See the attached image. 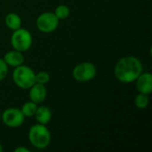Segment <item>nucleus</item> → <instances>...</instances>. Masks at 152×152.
<instances>
[{"label": "nucleus", "instance_id": "nucleus-1", "mask_svg": "<svg viewBox=\"0 0 152 152\" xmlns=\"http://www.w3.org/2000/svg\"><path fill=\"white\" fill-rule=\"evenodd\" d=\"M142 73V64L141 61L134 56L121 58L116 64L114 74L116 78L121 83H132Z\"/></svg>", "mask_w": 152, "mask_h": 152}, {"label": "nucleus", "instance_id": "nucleus-2", "mask_svg": "<svg viewBox=\"0 0 152 152\" xmlns=\"http://www.w3.org/2000/svg\"><path fill=\"white\" fill-rule=\"evenodd\" d=\"M28 141L37 149H45L51 142V134L45 125L37 124L28 131Z\"/></svg>", "mask_w": 152, "mask_h": 152}, {"label": "nucleus", "instance_id": "nucleus-3", "mask_svg": "<svg viewBox=\"0 0 152 152\" xmlns=\"http://www.w3.org/2000/svg\"><path fill=\"white\" fill-rule=\"evenodd\" d=\"M14 84L21 89H29L36 83V73L26 65L15 67L12 72Z\"/></svg>", "mask_w": 152, "mask_h": 152}, {"label": "nucleus", "instance_id": "nucleus-4", "mask_svg": "<svg viewBox=\"0 0 152 152\" xmlns=\"http://www.w3.org/2000/svg\"><path fill=\"white\" fill-rule=\"evenodd\" d=\"M11 44L14 50L24 53L32 45V36L26 28H18L13 30L11 37Z\"/></svg>", "mask_w": 152, "mask_h": 152}, {"label": "nucleus", "instance_id": "nucleus-5", "mask_svg": "<svg viewBox=\"0 0 152 152\" xmlns=\"http://www.w3.org/2000/svg\"><path fill=\"white\" fill-rule=\"evenodd\" d=\"M72 75L77 82H88L94 78L96 68L91 62H82L74 68Z\"/></svg>", "mask_w": 152, "mask_h": 152}, {"label": "nucleus", "instance_id": "nucleus-6", "mask_svg": "<svg viewBox=\"0 0 152 152\" xmlns=\"http://www.w3.org/2000/svg\"><path fill=\"white\" fill-rule=\"evenodd\" d=\"M59 25V19L53 12H44L37 19V27L43 33L54 31Z\"/></svg>", "mask_w": 152, "mask_h": 152}, {"label": "nucleus", "instance_id": "nucleus-7", "mask_svg": "<svg viewBox=\"0 0 152 152\" xmlns=\"http://www.w3.org/2000/svg\"><path fill=\"white\" fill-rule=\"evenodd\" d=\"M2 119L4 124L12 128L20 126L25 119V117L20 110L16 108H10L3 112Z\"/></svg>", "mask_w": 152, "mask_h": 152}, {"label": "nucleus", "instance_id": "nucleus-8", "mask_svg": "<svg viewBox=\"0 0 152 152\" xmlns=\"http://www.w3.org/2000/svg\"><path fill=\"white\" fill-rule=\"evenodd\" d=\"M136 81V87L137 90L141 94H150L152 92V75L150 72L142 73Z\"/></svg>", "mask_w": 152, "mask_h": 152}, {"label": "nucleus", "instance_id": "nucleus-9", "mask_svg": "<svg viewBox=\"0 0 152 152\" xmlns=\"http://www.w3.org/2000/svg\"><path fill=\"white\" fill-rule=\"evenodd\" d=\"M29 89V99L31 102L39 104L45 100L47 92L45 85L35 83Z\"/></svg>", "mask_w": 152, "mask_h": 152}, {"label": "nucleus", "instance_id": "nucleus-10", "mask_svg": "<svg viewBox=\"0 0 152 152\" xmlns=\"http://www.w3.org/2000/svg\"><path fill=\"white\" fill-rule=\"evenodd\" d=\"M4 61L8 66L11 67H18L24 62V55L21 52L17 50H12L7 52L4 56Z\"/></svg>", "mask_w": 152, "mask_h": 152}, {"label": "nucleus", "instance_id": "nucleus-11", "mask_svg": "<svg viewBox=\"0 0 152 152\" xmlns=\"http://www.w3.org/2000/svg\"><path fill=\"white\" fill-rule=\"evenodd\" d=\"M34 117L36 118L37 121L39 124L46 125L50 122L52 118V111L48 107H45V106L37 107Z\"/></svg>", "mask_w": 152, "mask_h": 152}, {"label": "nucleus", "instance_id": "nucleus-12", "mask_svg": "<svg viewBox=\"0 0 152 152\" xmlns=\"http://www.w3.org/2000/svg\"><path fill=\"white\" fill-rule=\"evenodd\" d=\"M4 21H5L7 28L12 29V30H16V29L20 28L21 26L20 17L17 13H14V12L8 13L5 16Z\"/></svg>", "mask_w": 152, "mask_h": 152}, {"label": "nucleus", "instance_id": "nucleus-13", "mask_svg": "<svg viewBox=\"0 0 152 152\" xmlns=\"http://www.w3.org/2000/svg\"><path fill=\"white\" fill-rule=\"evenodd\" d=\"M37 109V103L33 102H28L26 103H24L21 107V112L23 113L24 117H34L36 111Z\"/></svg>", "mask_w": 152, "mask_h": 152}, {"label": "nucleus", "instance_id": "nucleus-14", "mask_svg": "<svg viewBox=\"0 0 152 152\" xmlns=\"http://www.w3.org/2000/svg\"><path fill=\"white\" fill-rule=\"evenodd\" d=\"M149 97H148V94H139L136 97H135V100H134V103H135V106L138 108V109H146L149 105Z\"/></svg>", "mask_w": 152, "mask_h": 152}, {"label": "nucleus", "instance_id": "nucleus-15", "mask_svg": "<svg viewBox=\"0 0 152 152\" xmlns=\"http://www.w3.org/2000/svg\"><path fill=\"white\" fill-rule=\"evenodd\" d=\"M55 16L60 20H65L69 17V8L67 5L61 4L56 7L55 12H54Z\"/></svg>", "mask_w": 152, "mask_h": 152}, {"label": "nucleus", "instance_id": "nucleus-16", "mask_svg": "<svg viewBox=\"0 0 152 152\" xmlns=\"http://www.w3.org/2000/svg\"><path fill=\"white\" fill-rule=\"evenodd\" d=\"M49 80H50V76L45 71H40L36 74V83L45 85L49 82Z\"/></svg>", "mask_w": 152, "mask_h": 152}, {"label": "nucleus", "instance_id": "nucleus-17", "mask_svg": "<svg viewBox=\"0 0 152 152\" xmlns=\"http://www.w3.org/2000/svg\"><path fill=\"white\" fill-rule=\"evenodd\" d=\"M8 73V65L5 63L4 59L0 58V81L4 80Z\"/></svg>", "mask_w": 152, "mask_h": 152}, {"label": "nucleus", "instance_id": "nucleus-18", "mask_svg": "<svg viewBox=\"0 0 152 152\" xmlns=\"http://www.w3.org/2000/svg\"><path fill=\"white\" fill-rule=\"evenodd\" d=\"M14 152H29V151L24 147H18L14 150Z\"/></svg>", "mask_w": 152, "mask_h": 152}, {"label": "nucleus", "instance_id": "nucleus-19", "mask_svg": "<svg viewBox=\"0 0 152 152\" xmlns=\"http://www.w3.org/2000/svg\"><path fill=\"white\" fill-rule=\"evenodd\" d=\"M4 151V149H3V147H2V145H1V143H0V152H2Z\"/></svg>", "mask_w": 152, "mask_h": 152}, {"label": "nucleus", "instance_id": "nucleus-20", "mask_svg": "<svg viewBox=\"0 0 152 152\" xmlns=\"http://www.w3.org/2000/svg\"><path fill=\"white\" fill-rule=\"evenodd\" d=\"M0 118H1V113H0Z\"/></svg>", "mask_w": 152, "mask_h": 152}]
</instances>
